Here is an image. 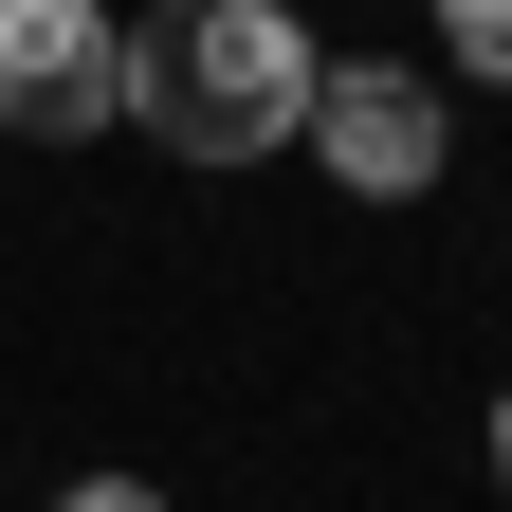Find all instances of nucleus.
<instances>
[{"label": "nucleus", "mask_w": 512, "mask_h": 512, "mask_svg": "<svg viewBox=\"0 0 512 512\" xmlns=\"http://www.w3.org/2000/svg\"><path fill=\"white\" fill-rule=\"evenodd\" d=\"M110 110L147 128V147H183V165H256V147H293V110H311V37L275 0H147V19L110 37Z\"/></svg>", "instance_id": "f257e3e1"}, {"label": "nucleus", "mask_w": 512, "mask_h": 512, "mask_svg": "<svg viewBox=\"0 0 512 512\" xmlns=\"http://www.w3.org/2000/svg\"><path fill=\"white\" fill-rule=\"evenodd\" d=\"M0 128L19 147L110 128V0H0Z\"/></svg>", "instance_id": "f03ea898"}, {"label": "nucleus", "mask_w": 512, "mask_h": 512, "mask_svg": "<svg viewBox=\"0 0 512 512\" xmlns=\"http://www.w3.org/2000/svg\"><path fill=\"white\" fill-rule=\"evenodd\" d=\"M293 128L330 147L348 202H421V183H439V92H421V74H311Z\"/></svg>", "instance_id": "7ed1b4c3"}, {"label": "nucleus", "mask_w": 512, "mask_h": 512, "mask_svg": "<svg viewBox=\"0 0 512 512\" xmlns=\"http://www.w3.org/2000/svg\"><path fill=\"white\" fill-rule=\"evenodd\" d=\"M439 37H458V74H512V0H439Z\"/></svg>", "instance_id": "20e7f679"}, {"label": "nucleus", "mask_w": 512, "mask_h": 512, "mask_svg": "<svg viewBox=\"0 0 512 512\" xmlns=\"http://www.w3.org/2000/svg\"><path fill=\"white\" fill-rule=\"evenodd\" d=\"M55 512H165V494H128V476H74V494H55Z\"/></svg>", "instance_id": "39448f33"}, {"label": "nucleus", "mask_w": 512, "mask_h": 512, "mask_svg": "<svg viewBox=\"0 0 512 512\" xmlns=\"http://www.w3.org/2000/svg\"><path fill=\"white\" fill-rule=\"evenodd\" d=\"M494 476H512V403H494Z\"/></svg>", "instance_id": "423d86ee"}]
</instances>
